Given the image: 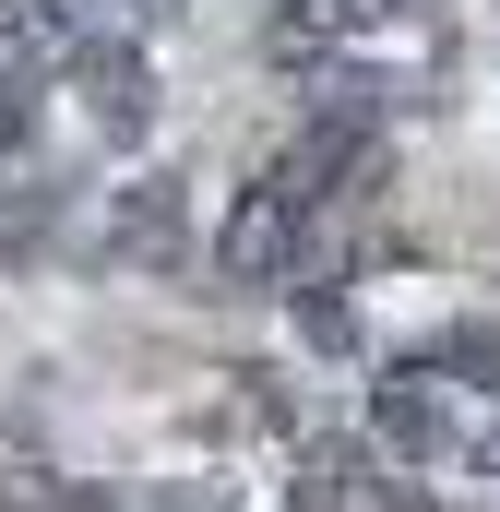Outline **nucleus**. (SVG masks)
<instances>
[{"label":"nucleus","mask_w":500,"mask_h":512,"mask_svg":"<svg viewBox=\"0 0 500 512\" xmlns=\"http://www.w3.org/2000/svg\"><path fill=\"white\" fill-rule=\"evenodd\" d=\"M191 239V179L179 167H143L120 203H108V262H143V274H167Z\"/></svg>","instance_id":"nucleus-5"},{"label":"nucleus","mask_w":500,"mask_h":512,"mask_svg":"<svg viewBox=\"0 0 500 512\" xmlns=\"http://www.w3.org/2000/svg\"><path fill=\"white\" fill-rule=\"evenodd\" d=\"M322 191H334L322 131H298L274 167H250L239 191H227V227H215V286H227V298L286 286V274L310 262V239H322Z\"/></svg>","instance_id":"nucleus-2"},{"label":"nucleus","mask_w":500,"mask_h":512,"mask_svg":"<svg viewBox=\"0 0 500 512\" xmlns=\"http://www.w3.org/2000/svg\"><path fill=\"white\" fill-rule=\"evenodd\" d=\"M370 441L417 477H477L500 489V370H465L453 346H417L370 382Z\"/></svg>","instance_id":"nucleus-1"},{"label":"nucleus","mask_w":500,"mask_h":512,"mask_svg":"<svg viewBox=\"0 0 500 512\" xmlns=\"http://www.w3.org/2000/svg\"><path fill=\"white\" fill-rule=\"evenodd\" d=\"M36 143V60H0V167Z\"/></svg>","instance_id":"nucleus-7"},{"label":"nucleus","mask_w":500,"mask_h":512,"mask_svg":"<svg viewBox=\"0 0 500 512\" xmlns=\"http://www.w3.org/2000/svg\"><path fill=\"white\" fill-rule=\"evenodd\" d=\"M0 512H84V501H72L48 465H12V477H0Z\"/></svg>","instance_id":"nucleus-8"},{"label":"nucleus","mask_w":500,"mask_h":512,"mask_svg":"<svg viewBox=\"0 0 500 512\" xmlns=\"http://www.w3.org/2000/svg\"><path fill=\"white\" fill-rule=\"evenodd\" d=\"M120 512H215V501H203V489H131Z\"/></svg>","instance_id":"nucleus-9"},{"label":"nucleus","mask_w":500,"mask_h":512,"mask_svg":"<svg viewBox=\"0 0 500 512\" xmlns=\"http://www.w3.org/2000/svg\"><path fill=\"white\" fill-rule=\"evenodd\" d=\"M155 0H36V24H48V48L72 60V48H96V36H131Z\"/></svg>","instance_id":"nucleus-6"},{"label":"nucleus","mask_w":500,"mask_h":512,"mask_svg":"<svg viewBox=\"0 0 500 512\" xmlns=\"http://www.w3.org/2000/svg\"><path fill=\"white\" fill-rule=\"evenodd\" d=\"M60 84L84 96V120L108 131V143H143V120H155V60H143V36H96V48H72Z\"/></svg>","instance_id":"nucleus-4"},{"label":"nucleus","mask_w":500,"mask_h":512,"mask_svg":"<svg viewBox=\"0 0 500 512\" xmlns=\"http://www.w3.org/2000/svg\"><path fill=\"white\" fill-rule=\"evenodd\" d=\"M298 512H429V489H417V465H393L381 441H310Z\"/></svg>","instance_id":"nucleus-3"}]
</instances>
